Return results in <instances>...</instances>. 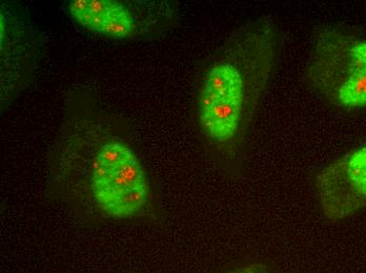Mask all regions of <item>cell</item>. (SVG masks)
I'll return each instance as SVG.
<instances>
[{
    "label": "cell",
    "instance_id": "5",
    "mask_svg": "<svg viewBox=\"0 0 366 273\" xmlns=\"http://www.w3.org/2000/svg\"><path fill=\"white\" fill-rule=\"evenodd\" d=\"M227 273H271L269 269L262 265L253 264V265L244 266V267L237 268V269L231 270Z\"/></svg>",
    "mask_w": 366,
    "mask_h": 273
},
{
    "label": "cell",
    "instance_id": "4",
    "mask_svg": "<svg viewBox=\"0 0 366 273\" xmlns=\"http://www.w3.org/2000/svg\"><path fill=\"white\" fill-rule=\"evenodd\" d=\"M321 207L327 219H345L366 206V145L330 164L317 177Z\"/></svg>",
    "mask_w": 366,
    "mask_h": 273
},
{
    "label": "cell",
    "instance_id": "3",
    "mask_svg": "<svg viewBox=\"0 0 366 273\" xmlns=\"http://www.w3.org/2000/svg\"><path fill=\"white\" fill-rule=\"evenodd\" d=\"M68 11L86 30L118 39L139 38L164 30L176 14L167 2L120 0H73L68 2Z\"/></svg>",
    "mask_w": 366,
    "mask_h": 273
},
{
    "label": "cell",
    "instance_id": "2",
    "mask_svg": "<svg viewBox=\"0 0 366 273\" xmlns=\"http://www.w3.org/2000/svg\"><path fill=\"white\" fill-rule=\"evenodd\" d=\"M61 153L52 170L56 192L89 214L112 220L139 217L151 205L144 164L128 142L111 133Z\"/></svg>",
    "mask_w": 366,
    "mask_h": 273
},
{
    "label": "cell",
    "instance_id": "1",
    "mask_svg": "<svg viewBox=\"0 0 366 273\" xmlns=\"http://www.w3.org/2000/svg\"><path fill=\"white\" fill-rule=\"evenodd\" d=\"M280 46L276 22L258 17L237 29L205 64L196 96L198 126L223 159L237 160L244 152Z\"/></svg>",
    "mask_w": 366,
    "mask_h": 273
}]
</instances>
